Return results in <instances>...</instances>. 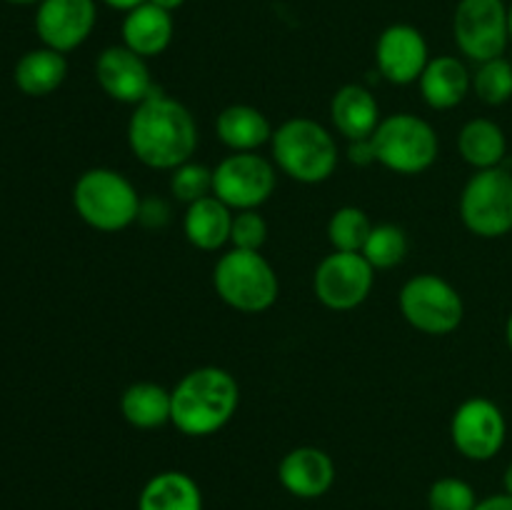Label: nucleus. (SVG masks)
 I'll use <instances>...</instances> for the list:
<instances>
[{"label": "nucleus", "mask_w": 512, "mask_h": 510, "mask_svg": "<svg viewBox=\"0 0 512 510\" xmlns=\"http://www.w3.org/2000/svg\"><path fill=\"white\" fill-rule=\"evenodd\" d=\"M218 298L238 313L258 315L278 303V273L260 250L230 248L213 268Z\"/></svg>", "instance_id": "nucleus-5"}, {"label": "nucleus", "mask_w": 512, "mask_h": 510, "mask_svg": "<svg viewBox=\"0 0 512 510\" xmlns=\"http://www.w3.org/2000/svg\"><path fill=\"white\" fill-rule=\"evenodd\" d=\"M453 35L460 53L473 63L505 55L510 43L505 0H460L453 15Z\"/></svg>", "instance_id": "nucleus-9"}, {"label": "nucleus", "mask_w": 512, "mask_h": 510, "mask_svg": "<svg viewBox=\"0 0 512 510\" xmlns=\"http://www.w3.org/2000/svg\"><path fill=\"white\" fill-rule=\"evenodd\" d=\"M380 105L365 85L348 83L330 100V123L345 140L373 138L380 125Z\"/></svg>", "instance_id": "nucleus-18"}, {"label": "nucleus", "mask_w": 512, "mask_h": 510, "mask_svg": "<svg viewBox=\"0 0 512 510\" xmlns=\"http://www.w3.org/2000/svg\"><path fill=\"white\" fill-rule=\"evenodd\" d=\"M408 248V235H405V230L400 225L378 223L370 230L363 255L375 270H390L403 263L405 255H408Z\"/></svg>", "instance_id": "nucleus-27"}, {"label": "nucleus", "mask_w": 512, "mask_h": 510, "mask_svg": "<svg viewBox=\"0 0 512 510\" xmlns=\"http://www.w3.org/2000/svg\"><path fill=\"white\" fill-rule=\"evenodd\" d=\"M13 78L23 95L45 98V95L55 93L65 83V78H68V60H65V53L40 45V48H33L20 55V60L15 63Z\"/></svg>", "instance_id": "nucleus-22"}, {"label": "nucleus", "mask_w": 512, "mask_h": 510, "mask_svg": "<svg viewBox=\"0 0 512 510\" xmlns=\"http://www.w3.org/2000/svg\"><path fill=\"white\" fill-rule=\"evenodd\" d=\"M475 510H512V495L510 493H495L488 495V498L478 500Z\"/></svg>", "instance_id": "nucleus-34"}, {"label": "nucleus", "mask_w": 512, "mask_h": 510, "mask_svg": "<svg viewBox=\"0 0 512 510\" xmlns=\"http://www.w3.org/2000/svg\"><path fill=\"white\" fill-rule=\"evenodd\" d=\"M100 3H105L108 8H113V10H123V13H128V10L138 8V5L148 3V0H100Z\"/></svg>", "instance_id": "nucleus-35"}, {"label": "nucleus", "mask_w": 512, "mask_h": 510, "mask_svg": "<svg viewBox=\"0 0 512 510\" xmlns=\"http://www.w3.org/2000/svg\"><path fill=\"white\" fill-rule=\"evenodd\" d=\"M215 133L220 143L233 153H258V148H263L273 138V125L263 110L235 103L220 110L215 120Z\"/></svg>", "instance_id": "nucleus-21"}, {"label": "nucleus", "mask_w": 512, "mask_h": 510, "mask_svg": "<svg viewBox=\"0 0 512 510\" xmlns=\"http://www.w3.org/2000/svg\"><path fill=\"white\" fill-rule=\"evenodd\" d=\"M5 3H10V5H40L43 0H5Z\"/></svg>", "instance_id": "nucleus-39"}, {"label": "nucleus", "mask_w": 512, "mask_h": 510, "mask_svg": "<svg viewBox=\"0 0 512 510\" xmlns=\"http://www.w3.org/2000/svg\"><path fill=\"white\" fill-rule=\"evenodd\" d=\"M508 28H510V43H512V3L508 5Z\"/></svg>", "instance_id": "nucleus-40"}, {"label": "nucleus", "mask_w": 512, "mask_h": 510, "mask_svg": "<svg viewBox=\"0 0 512 510\" xmlns=\"http://www.w3.org/2000/svg\"><path fill=\"white\" fill-rule=\"evenodd\" d=\"M233 215L235 210H230L215 195L208 198H200L195 203H190L185 208L183 215V233L188 238V243L193 248L205 250V253H213L220 250L223 245L230 243V230H233Z\"/></svg>", "instance_id": "nucleus-20"}, {"label": "nucleus", "mask_w": 512, "mask_h": 510, "mask_svg": "<svg viewBox=\"0 0 512 510\" xmlns=\"http://www.w3.org/2000/svg\"><path fill=\"white\" fill-rule=\"evenodd\" d=\"M140 200L135 185L113 168L85 170L73 188L75 213L100 233H120L138 223Z\"/></svg>", "instance_id": "nucleus-4"}, {"label": "nucleus", "mask_w": 512, "mask_h": 510, "mask_svg": "<svg viewBox=\"0 0 512 510\" xmlns=\"http://www.w3.org/2000/svg\"><path fill=\"white\" fill-rule=\"evenodd\" d=\"M478 495L473 485L463 478H440L430 485L428 490V508L430 510H475Z\"/></svg>", "instance_id": "nucleus-30"}, {"label": "nucleus", "mask_w": 512, "mask_h": 510, "mask_svg": "<svg viewBox=\"0 0 512 510\" xmlns=\"http://www.w3.org/2000/svg\"><path fill=\"white\" fill-rule=\"evenodd\" d=\"M460 220L473 235L485 240L512 233V170H475L460 193Z\"/></svg>", "instance_id": "nucleus-7"}, {"label": "nucleus", "mask_w": 512, "mask_h": 510, "mask_svg": "<svg viewBox=\"0 0 512 510\" xmlns=\"http://www.w3.org/2000/svg\"><path fill=\"white\" fill-rule=\"evenodd\" d=\"M508 438V420L498 403L475 395L455 408L450 420V440L463 458L488 463L503 450Z\"/></svg>", "instance_id": "nucleus-11"}, {"label": "nucleus", "mask_w": 512, "mask_h": 510, "mask_svg": "<svg viewBox=\"0 0 512 510\" xmlns=\"http://www.w3.org/2000/svg\"><path fill=\"white\" fill-rule=\"evenodd\" d=\"M98 23L95 0H43L35 10V33L45 48L70 53L93 35Z\"/></svg>", "instance_id": "nucleus-13"}, {"label": "nucleus", "mask_w": 512, "mask_h": 510, "mask_svg": "<svg viewBox=\"0 0 512 510\" xmlns=\"http://www.w3.org/2000/svg\"><path fill=\"white\" fill-rule=\"evenodd\" d=\"M458 150L465 163L475 170L500 168L508 155V138L495 120L473 118L460 128Z\"/></svg>", "instance_id": "nucleus-25"}, {"label": "nucleus", "mask_w": 512, "mask_h": 510, "mask_svg": "<svg viewBox=\"0 0 512 510\" xmlns=\"http://www.w3.org/2000/svg\"><path fill=\"white\" fill-rule=\"evenodd\" d=\"M173 35V13L158 8V5L143 3L125 13L123 45H128L133 53L143 55L145 60L163 55L168 45L173 43Z\"/></svg>", "instance_id": "nucleus-19"}, {"label": "nucleus", "mask_w": 512, "mask_h": 510, "mask_svg": "<svg viewBox=\"0 0 512 510\" xmlns=\"http://www.w3.org/2000/svg\"><path fill=\"white\" fill-rule=\"evenodd\" d=\"M505 340H508V348H510V353H512V313H510L508 323H505Z\"/></svg>", "instance_id": "nucleus-38"}, {"label": "nucleus", "mask_w": 512, "mask_h": 510, "mask_svg": "<svg viewBox=\"0 0 512 510\" xmlns=\"http://www.w3.org/2000/svg\"><path fill=\"white\" fill-rule=\"evenodd\" d=\"M120 413L138 430L163 428L173 415V393L153 380H138L120 395Z\"/></svg>", "instance_id": "nucleus-24"}, {"label": "nucleus", "mask_w": 512, "mask_h": 510, "mask_svg": "<svg viewBox=\"0 0 512 510\" xmlns=\"http://www.w3.org/2000/svg\"><path fill=\"white\" fill-rule=\"evenodd\" d=\"M198 123L180 100L158 90L128 120L130 153L153 170H175L198 150Z\"/></svg>", "instance_id": "nucleus-1"}, {"label": "nucleus", "mask_w": 512, "mask_h": 510, "mask_svg": "<svg viewBox=\"0 0 512 510\" xmlns=\"http://www.w3.org/2000/svg\"><path fill=\"white\" fill-rule=\"evenodd\" d=\"M375 285V268L363 253L333 250L318 263L313 275L315 298L330 310H355L370 298Z\"/></svg>", "instance_id": "nucleus-12"}, {"label": "nucleus", "mask_w": 512, "mask_h": 510, "mask_svg": "<svg viewBox=\"0 0 512 510\" xmlns=\"http://www.w3.org/2000/svg\"><path fill=\"white\" fill-rule=\"evenodd\" d=\"M473 90L485 105H505L512 98V63L505 55L478 63L473 73Z\"/></svg>", "instance_id": "nucleus-28"}, {"label": "nucleus", "mask_w": 512, "mask_h": 510, "mask_svg": "<svg viewBox=\"0 0 512 510\" xmlns=\"http://www.w3.org/2000/svg\"><path fill=\"white\" fill-rule=\"evenodd\" d=\"M170 423L188 438H208L233 420L240 405L238 380L218 365H203L178 380Z\"/></svg>", "instance_id": "nucleus-2"}, {"label": "nucleus", "mask_w": 512, "mask_h": 510, "mask_svg": "<svg viewBox=\"0 0 512 510\" xmlns=\"http://www.w3.org/2000/svg\"><path fill=\"white\" fill-rule=\"evenodd\" d=\"M503 485H505V493H510V495H512V460H510V465H508V468H505V475H503Z\"/></svg>", "instance_id": "nucleus-37"}, {"label": "nucleus", "mask_w": 512, "mask_h": 510, "mask_svg": "<svg viewBox=\"0 0 512 510\" xmlns=\"http://www.w3.org/2000/svg\"><path fill=\"white\" fill-rule=\"evenodd\" d=\"M348 160H350V163H353V165H373V163H378V158H375L373 138L350 140V145H348Z\"/></svg>", "instance_id": "nucleus-33"}, {"label": "nucleus", "mask_w": 512, "mask_h": 510, "mask_svg": "<svg viewBox=\"0 0 512 510\" xmlns=\"http://www.w3.org/2000/svg\"><path fill=\"white\" fill-rule=\"evenodd\" d=\"M168 185L170 195L175 200L190 205L195 200L213 195V168H208L203 163H195V160H188V163L170 170Z\"/></svg>", "instance_id": "nucleus-29"}, {"label": "nucleus", "mask_w": 512, "mask_h": 510, "mask_svg": "<svg viewBox=\"0 0 512 510\" xmlns=\"http://www.w3.org/2000/svg\"><path fill=\"white\" fill-rule=\"evenodd\" d=\"M278 480L295 498H320L333 488L335 463L323 448L300 445V448H293L283 455L278 465Z\"/></svg>", "instance_id": "nucleus-16"}, {"label": "nucleus", "mask_w": 512, "mask_h": 510, "mask_svg": "<svg viewBox=\"0 0 512 510\" xmlns=\"http://www.w3.org/2000/svg\"><path fill=\"white\" fill-rule=\"evenodd\" d=\"M373 230L368 213L355 205L338 208L328 220V240L340 253H363L368 235Z\"/></svg>", "instance_id": "nucleus-26"}, {"label": "nucleus", "mask_w": 512, "mask_h": 510, "mask_svg": "<svg viewBox=\"0 0 512 510\" xmlns=\"http://www.w3.org/2000/svg\"><path fill=\"white\" fill-rule=\"evenodd\" d=\"M148 3H153V5H158V8H163V10H168V13H173V10L183 8L185 0H148Z\"/></svg>", "instance_id": "nucleus-36"}, {"label": "nucleus", "mask_w": 512, "mask_h": 510, "mask_svg": "<svg viewBox=\"0 0 512 510\" xmlns=\"http://www.w3.org/2000/svg\"><path fill=\"white\" fill-rule=\"evenodd\" d=\"M273 163L290 180L325 183L338 168V143L325 125L313 118H290L273 130Z\"/></svg>", "instance_id": "nucleus-3"}, {"label": "nucleus", "mask_w": 512, "mask_h": 510, "mask_svg": "<svg viewBox=\"0 0 512 510\" xmlns=\"http://www.w3.org/2000/svg\"><path fill=\"white\" fill-rule=\"evenodd\" d=\"M400 313L425 335H450L465 318L463 295L453 283L435 273H420L398 295Z\"/></svg>", "instance_id": "nucleus-8"}, {"label": "nucleus", "mask_w": 512, "mask_h": 510, "mask_svg": "<svg viewBox=\"0 0 512 510\" xmlns=\"http://www.w3.org/2000/svg\"><path fill=\"white\" fill-rule=\"evenodd\" d=\"M418 85L428 108L453 110L473 90V75H470L468 65L455 55H438L425 65Z\"/></svg>", "instance_id": "nucleus-17"}, {"label": "nucleus", "mask_w": 512, "mask_h": 510, "mask_svg": "<svg viewBox=\"0 0 512 510\" xmlns=\"http://www.w3.org/2000/svg\"><path fill=\"white\" fill-rule=\"evenodd\" d=\"M428 63V40H425V35L415 25L393 23L378 35V43H375V65H378V73L388 83H418Z\"/></svg>", "instance_id": "nucleus-14"}, {"label": "nucleus", "mask_w": 512, "mask_h": 510, "mask_svg": "<svg viewBox=\"0 0 512 510\" xmlns=\"http://www.w3.org/2000/svg\"><path fill=\"white\" fill-rule=\"evenodd\" d=\"M268 240V223L258 210H235L230 245L238 250H263Z\"/></svg>", "instance_id": "nucleus-31"}, {"label": "nucleus", "mask_w": 512, "mask_h": 510, "mask_svg": "<svg viewBox=\"0 0 512 510\" xmlns=\"http://www.w3.org/2000/svg\"><path fill=\"white\" fill-rule=\"evenodd\" d=\"M375 158L398 175H420L438 160L440 140L428 120L413 113H393L373 133Z\"/></svg>", "instance_id": "nucleus-6"}, {"label": "nucleus", "mask_w": 512, "mask_h": 510, "mask_svg": "<svg viewBox=\"0 0 512 510\" xmlns=\"http://www.w3.org/2000/svg\"><path fill=\"white\" fill-rule=\"evenodd\" d=\"M138 223H143L145 228H165L170 223V205L160 198H143Z\"/></svg>", "instance_id": "nucleus-32"}, {"label": "nucleus", "mask_w": 512, "mask_h": 510, "mask_svg": "<svg viewBox=\"0 0 512 510\" xmlns=\"http://www.w3.org/2000/svg\"><path fill=\"white\" fill-rule=\"evenodd\" d=\"M138 510H203V490L183 470H163L143 485Z\"/></svg>", "instance_id": "nucleus-23"}, {"label": "nucleus", "mask_w": 512, "mask_h": 510, "mask_svg": "<svg viewBox=\"0 0 512 510\" xmlns=\"http://www.w3.org/2000/svg\"><path fill=\"white\" fill-rule=\"evenodd\" d=\"M95 80L110 100L125 105H140L155 95L148 60L133 53L128 45H110L95 60Z\"/></svg>", "instance_id": "nucleus-15"}, {"label": "nucleus", "mask_w": 512, "mask_h": 510, "mask_svg": "<svg viewBox=\"0 0 512 510\" xmlns=\"http://www.w3.org/2000/svg\"><path fill=\"white\" fill-rule=\"evenodd\" d=\"M278 185L275 163L258 153H230L213 168V195L230 210H258Z\"/></svg>", "instance_id": "nucleus-10"}]
</instances>
